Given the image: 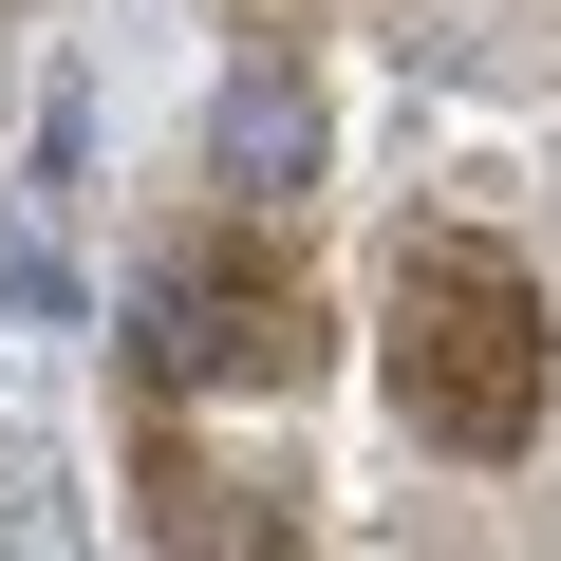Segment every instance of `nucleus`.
<instances>
[{
  "instance_id": "obj_3",
  "label": "nucleus",
  "mask_w": 561,
  "mask_h": 561,
  "mask_svg": "<svg viewBox=\"0 0 561 561\" xmlns=\"http://www.w3.org/2000/svg\"><path fill=\"white\" fill-rule=\"evenodd\" d=\"M206 131H225V187H243V206H300V187H319V76L280 57V38H243V76H225Z\"/></svg>"
},
{
  "instance_id": "obj_1",
  "label": "nucleus",
  "mask_w": 561,
  "mask_h": 561,
  "mask_svg": "<svg viewBox=\"0 0 561 561\" xmlns=\"http://www.w3.org/2000/svg\"><path fill=\"white\" fill-rule=\"evenodd\" d=\"M542 280L486 243V225H412L393 243V412L449 449V468H505L542 449Z\"/></svg>"
},
{
  "instance_id": "obj_2",
  "label": "nucleus",
  "mask_w": 561,
  "mask_h": 561,
  "mask_svg": "<svg viewBox=\"0 0 561 561\" xmlns=\"http://www.w3.org/2000/svg\"><path fill=\"white\" fill-rule=\"evenodd\" d=\"M131 356L169 393H280L319 356V300H300V262H262V243H187V262H150Z\"/></svg>"
}]
</instances>
